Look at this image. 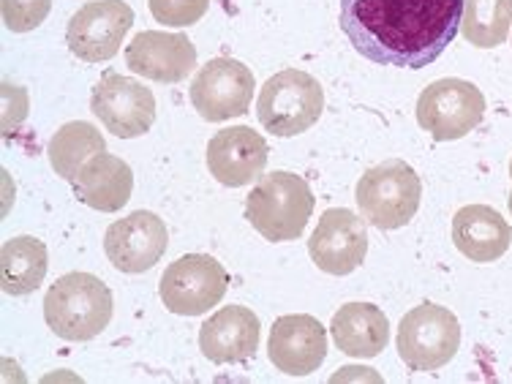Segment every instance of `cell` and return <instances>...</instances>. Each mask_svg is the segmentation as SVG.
Here are the masks:
<instances>
[{"label": "cell", "mask_w": 512, "mask_h": 384, "mask_svg": "<svg viewBox=\"0 0 512 384\" xmlns=\"http://www.w3.org/2000/svg\"><path fill=\"white\" fill-rule=\"evenodd\" d=\"M259 316L246 306H224L199 327V349L216 365L246 363L259 349Z\"/></svg>", "instance_id": "obj_17"}, {"label": "cell", "mask_w": 512, "mask_h": 384, "mask_svg": "<svg viewBox=\"0 0 512 384\" xmlns=\"http://www.w3.org/2000/svg\"><path fill=\"white\" fill-rule=\"evenodd\" d=\"M314 191L295 172H270L251 188L246 199L248 224L270 243L297 240L314 216Z\"/></svg>", "instance_id": "obj_3"}, {"label": "cell", "mask_w": 512, "mask_h": 384, "mask_svg": "<svg viewBox=\"0 0 512 384\" xmlns=\"http://www.w3.org/2000/svg\"><path fill=\"white\" fill-rule=\"evenodd\" d=\"M270 363L286 376L314 374L327 357L325 325L311 314L278 316L267 341Z\"/></svg>", "instance_id": "obj_14"}, {"label": "cell", "mask_w": 512, "mask_h": 384, "mask_svg": "<svg viewBox=\"0 0 512 384\" xmlns=\"http://www.w3.org/2000/svg\"><path fill=\"white\" fill-rule=\"evenodd\" d=\"M153 20L167 28H188L197 25L207 14L210 0H148Z\"/></svg>", "instance_id": "obj_24"}, {"label": "cell", "mask_w": 512, "mask_h": 384, "mask_svg": "<svg viewBox=\"0 0 512 384\" xmlns=\"http://www.w3.org/2000/svg\"><path fill=\"white\" fill-rule=\"evenodd\" d=\"M360 216L376 229L406 227L423 199V180L404 158H390L365 172L355 188Z\"/></svg>", "instance_id": "obj_4"}, {"label": "cell", "mask_w": 512, "mask_h": 384, "mask_svg": "<svg viewBox=\"0 0 512 384\" xmlns=\"http://www.w3.org/2000/svg\"><path fill=\"white\" fill-rule=\"evenodd\" d=\"M461 346V325L453 311L436 303L412 308L398 325V355L409 371H439Z\"/></svg>", "instance_id": "obj_7"}, {"label": "cell", "mask_w": 512, "mask_h": 384, "mask_svg": "<svg viewBox=\"0 0 512 384\" xmlns=\"http://www.w3.org/2000/svg\"><path fill=\"white\" fill-rule=\"evenodd\" d=\"M229 289V273L207 254H186L164 270L158 295L167 311L178 316H202L218 306Z\"/></svg>", "instance_id": "obj_8"}, {"label": "cell", "mask_w": 512, "mask_h": 384, "mask_svg": "<svg viewBox=\"0 0 512 384\" xmlns=\"http://www.w3.org/2000/svg\"><path fill=\"white\" fill-rule=\"evenodd\" d=\"M254 74L235 58H213L197 71L191 82V104L207 123L243 118L251 109Z\"/></svg>", "instance_id": "obj_9"}, {"label": "cell", "mask_w": 512, "mask_h": 384, "mask_svg": "<svg viewBox=\"0 0 512 384\" xmlns=\"http://www.w3.org/2000/svg\"><path fill=\"white\" fill-rule=\"evenodd\" d=\"M512 28V0H463L461 30L469 44L493 50L507 41Z\"/></svg>", "instance_id": "obj_23"}, {"label": "cell", "mask_w": 512, "mask_h": 384, "mask_svg": "<svg viewBox=\"0 0 512 384\" xmlns=\"http://www.w3.org/2000/svg\"><path fill=\"white\" fill-rule=\"evenodd\" d=\"M0 11L11 33H28L50 17L52 0H0Z\"/></svg>", "instance_id": "obj_25"}, {"label": "cell", "mask_w": 512, "mask_h": 384, "mask_svg": "<svg viewBox=\"0 0 512 384\" xmlns=\"http://www.w3.org/2000/svg\"><path fill=\"white\" fill-rule=\"evenodd\" d=\"M325 112V90L308 71L284 69L267 79L259 99L256 118L273 137H297L314 126Z\"/></svg>", "instance_id": "obj_5"}, {"label": "cell", "mask_w": 512, "mask_h": 384, "mask_svg": "<svg viewBox=\"0 0 512 384\" xmlns=\"http://www.w3.org/2000/svg\"><path fill=\"white\" fill-rule=\"evenodd\" d=\"M308 254L327 276L355 273L368 254L365 221L346 207H330L322 213L314 235L308 240Z\"/></svg>", "instance_id": "obj_12"}, {"label": "cell", "mask_w": 512, "mask_h": 384, "mask_svg": "<svg viewBox=\"0 0 512 384\" xmlns=\"http://www.w3.org/2000/svg\"><path fill=\"white\" fill-rule=\"evenodd\" d=\"M169 246L164 218L150 210H137L120 218L104 235V251L120 273H148Z\"/></svg>", "instance_id": "obj_13"}, {"label": "cell", "mask_w": 512, "mask_h": 384, "mask_svg": "<svg viewBox=\"0 0 512 384\" xmlns=\"http://www.w3.org/2000/svg\"><path fill=\"white\" fill-rule=\"evenodd\" d=\"M115 300L93 273H66L44 297V319L63 341H90L112 322Z\"/></svg>", "instance_id": "obj_2"}, {"label": "cell", "mask_w": 512, "mask_h": 384, "mask_svg": "<svg viewBox=\"0 0 512 384\" xmlns=\"http://www.w3.org/2000/svg\"><path fill=\"white\" fill-rule=\"evenodd\" d=\"M335 346L349 357H376L390 341V322L374 303H346L330 322Z\"/></svg>", "instance_id": "obj_20"}, {"label": "cell", "mask_w": 512, "mask_h": 384, "mask_svg": "<svg viewBox=\"0 0 512 384\" xmlns=\"http://www.w3.org/2000/svg\"><path fill=\"white\" fill-rule=\"evenodd\" d=\"M126 66L139 77L178 85L197 66V47L183 33L142 30L126 47Z\"/></svg>", "instance_id": "obj_15"}, {"label": "cell", "mask_w": 512, "mask_h": 384, "mask_svg": "<svg viewBox=\"0 0 512 384\" xmlns=\"http://www.w3.org/2000/svg\"><path fill=\"white\" fill-rule=\"evenodd\" d=\"M50 254L47 246L36 237H11L0 248V286L11 297H22L36 292L47 276Z\"/></svg>", "instance_id": "obj_21"}, {"label": "cell", "mask_w": 512, "mask_h": 384, "mask_svg": "<svg viewBox=\"0 0 512 384\" xmlns=\"http://www.w3.org/2000/svg\"><path fill=\"white\" fill-rule=\"evenodd\" d=\"M131 25L134 11L126 0H93L69 20L66 44L79 60L104 63L118 55Z\"/></svg>", "instance_id": "obj_11"}, {"label": "cell", "mask_w": 512, "mask_h": 384, "mask_svg": "<svg viewBox=\"0 0 512 384\" xmlns=\"http://www.w3.org/2000/svg\"><path fill=\"white\" fill-rule=\"evenodd\" d=\"M463 0H341V30L363 58L425 69L458 36Z\"/></svg>", "instance_id": "obj_1"}, {"label": "cell", "mask_w": 512, "mask_h": 384, "mask_svg": "<svg viewBox=\"0 0 512 384\" xmlns=\"http://www.w3.org/2000/svg\"><path fill=\"white\" fill-rule=\"evenodd\" d=\"M453 243L469 262L488 265L507 254L512 229L502 213L488 205H466L453 218Z\"/></svg>", "instance_id": "obj_18"}, {"label": "cell", "mask_w": 512, "mask_h": 384, "mask_svg": "<svg viewBox=\"0 0 512 384\" xmlns=\"http://www.w3.org/2000/svg\"><path fill=\"white\" fill-rule=\"evenodd\" d=\"M265 137L248 126H229L207 142V169L221 186L240 188L256 180L267 167Z\"/></svg>", "instance_id": "obj_16"}, {"label": "cell", "mask_w": 512, "mask_h": 384, "mask_svg": "<svg viewBox=\"0 0 512 384\" xmlns=\"http://www.w3.org/2000/svg\"><path fill=\"white\" fill-rule=\"evenodd\" d=\"M90 112L120 139L148 134L156 123V96L142 82L107 71L90 96Z\"/></svg>", "instance_id": "obj_10"}, {"label": "cell", "mask_w": 512, "mask_h": 384, "mask_svg": "<svg viewBox=\"0 0 512 384\" xmlns=\"http://www.w3.org/2000/svg\"><path fill=\"white\" fill-rule=\"evenodd\" d=\"M79 202H85L99 213H118L128 205L134 191V172L126 161L112 153H99L79 169L71 180Z\"/></svg>", "instance_id": "obj_19"}, {"label": "cell", "mask_w": 512, "mask_h": 384, "mask_svg": "<svg viewBox=\"0 0 512 384\" xmlns=\"http://www.w3.org/2000/svg\"><path fill=\"white\" fill-rule=\"evenodd\" d=\"M510 180H512V161H510ZM510 213H512V191H510Z\"/></svg>", "instance_id": "obj_26"}, {"label": "cell", "mask_w": 512, "mask_h": 384, "mask_svg": "<svg viewBox=\"0 0 512 384\" xmlns=\"http://www.w3.org/2000/svg\"><path fill=\"white\" fill-rule=\"evenodd\" d=\"M485 118L483 90L466 79H436L417 99V123L436 142L466 137Z\"/></svg>", "instance_id": "obj_6"}, {"label": "cell", "mask_w": 512, "mask_h": 384, "mask_svg": "<svg viewBox=\"0 0 512 384\" xmlns=\"http://www.w3.org/2000/svg\"><path fill=\"white\" fill-rule=\"evenodd\" d=\"M99 153H107V142L101 137L99 128L85 120H71L66 126H60L47 145L52 169L69 183L77 178L79 169Z\"/></svg>", "instance_id": "obj_22"}]
</instances>
